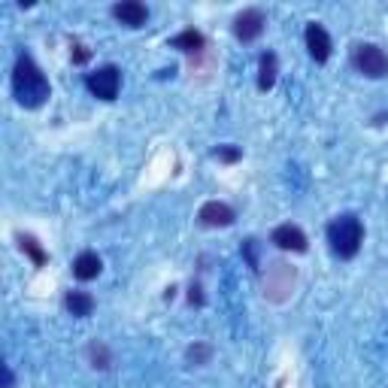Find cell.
<instances>
[{
	"label": "cell",
	"mask_w": 388,
	"mask_h": 388,
	"mask_svg": "<svg viewBox=\"0 0 388 388\" xmlns=\"http://www.w3.org/2000/svg\"><path fill=\"white\" fill-rule=\"evenodd\" d=\"M88 355H91V361H95V367H109V352L104 343H91Z\"/></svg>",
	"instance_id": "cell-15"
},
{
	"label": "cell",
	"mask_w": 388,
	"mask_h": 388,
	"mask_svg": "<svg viewBox=\"0 0 388 388\" xmlns=\"http://www.w3.org/2000/svg\"><path fill=\"white\" fill-rule=\"evenodd\" d=\"M352 61H355V67H358L364 76H370V79H382V76H388V55H385L376 43H361V46H355Z\"/></svg>",
	"instance_id": "cell-3"
},
{
	"label": "cell",
	"mask_w": 388,
	"mask_h": 388,
	"mask_svg": "<svg viewBox=\"0 0 388 388\" xmlns=\"http://www.w3.org/2000/svg\"><path fill=\"white\" fill-rule=\"evenodd\" d=\"M188 301H191V303H203V298H200V289H198V285H191V294H188Z\"/></svg>",
	"instance_id": "cell-18"
},
{
	"label": "cell",
	"mask_w": 388,
	"mask_h": 388,
	"mask_svg": "<svg viewBox=\"0 0 388 388\" xmlns=\"http://www.w3.org/2000/svg\"><path fill=\"white\" fill-rule=\"evenodd\" d=\"M264 30V13L261 9H243V13L234 18V34H237V40H243V43H252V40H258Z\"/></svg>",
	"instance_id": "cell-5"
},
{
	"label": "cell",
	"mask_w": 388,
	"mask_h": 388,
	"mask_svg": "<svg viewBox=\"0 0 388 388\" xmlns=\"http://www.w3.org/2000/svg\"><path fill=\"white\" fill-rule=\"evenodd\" d=\"M4 385L13 388V373H9V367H4Z\"/></svg>",
	"instance_id": "cell-19"
},
{
	"label": "cell",
	"mask_w": 388,
	"mask_h": 388,
	"mask_svg": "<svg viewBox=\"0 0 388 388\" xmlns=\"http://www.w3.org/2000/svg\"><path fill=\"white\" fill-rule=\"evenodd\" d=\"M203 43H207V40H203V34H200V30H194V28H186L182 34H176V37L170 40L173 49H182V52H188V55L191 52H200Z\"/></svg>",
	"instance_id": "cell-12"
},
{
	"label": "cell",
	"mask_w": 388,
	"mask_h": 388,
	"mask_svg": "<svg viewBox=\"0 0 388 388\" xmlns=\"http://www.w3.org/2000/svg\"><path fill=\"white\" fill-rule=\"evenodd\" d=\"M216 158H219V161H237V158H240V149H234V146H219V149H216Z\"/></svg>",
	"instance_id": "cell-17"
},
{
	"label": "cell",
	"mask_w": 388,
	"mask_h": 388,
	"mask_svg": "<svg viewBox=\"0 0 388 388\" xmlns=\"http://www.w3.org/2000/svg\"><path fill=\"white\" fill-rule=\"evenodd\" d=\"M112 16H116L121 25H128V28H140V25H146L149 9L143 4H137V0H125V4L112 6Z\"/></svg>",
	"instance_id": "cell-9"
},
{
	"label": "cell",
	"mask_w": 388,
	"mask_h": 388,
	"mask_svg": "<svg viewBox=\"0 0 388 388\" xmlns=\"http://www.w3.org/2000/svg\"><path fill=\"white\" fill-rule=\"evenodd\" d=\"M18 243H22V249L30 255V258H34V264H37V267H43V264H46V252L37 246V240H34V237H22Z\"/></svg>",
	"instance_id": "cell-14"
},
{
	"label": "cell",
	"mask_w": 388,
	"mask_h": 388,
	"mask_svg": "<svg viewBox=\"0 0 388 388\" xmlns=\"http://www.w3.org/2000/svg\"><path fill=\"white\" fill-rule=\"evenodd\" d=\"M64 303H67V310L73 313L76 319H85V315L95 313V298H91V294H85V291H70Z\"/></svg>",
	"instance_id": "cell-13"
},
{
	"label": "cell",
	"mask_w": 388,
	"mask_h": 388,
	"mask_svg": "<svg viewBox=\"0 0 388 388\" xmlns=\"http://www.w3.org/2000/svg\"><path fill=\"white\" fill-rule=\"evenodd\" d=\"M85 85L91 95L100 100H116L119 88H121V73H119V67H100L95 73H88Z\"/></svg>",
	"instance_id": "cell-4"
},
{
	"label": "cell",
	"mask_w": 388,
	"mask_h": 388,
	"mask_svg": "<svg viewBox=\"0 0 388 388\" xmlns=\"http://www.w3.org/2000/svg\"><path fill=\"white\" fill-rule=\"evenodd\" d=\"M277 73H279V61L273 52H264L261 55V64H258V88L261 91H270L277 85Z\"/></svg>",
	"instance_id": "cell-11"
},
{
	"label": "cell",
	"mask_w": 388,
	"mask_h": 388,
	"mask_svg": "<svg viewBox=\"0 0 388 388\" xmlns=\"http://www.w3.org/2000/svg\"><path fill=\"white\" fill-rule=\"evenodd\" d=\"M188 358H191L194 364L207 361V358H210V346H191V349H188Z\"/></svg>",
	"instance_id": "cell-16"
},
{
	"label": "cell",
	"mask_w": 388,
	"mask_h": 388,
	"mask_svg": "<svg viewBox=\"0 0 388 388\" xmlns=\"http://www.w3.org/2000/svg\"><path fill=\"white\" fill-rule=\"evenodd\" d=\"M100 270H104V261H100L97 252H83V255H79V258L73 261V277L83 279V282L97 279Z\"/></svg>",
	"instance_id": "cell-10"
},
{
	"label": "cell",
	"mask_w": 388,
	"mask_h": 388,
	"mask_svg": "<svg viewBox=\"0 0 388 388\" xmlns=\"http://www.w3.org/2000/svg\"><path fill=\"white\" fill-rule=\"evenodd\" d=\"M306 49H310V58L319 61V64H325V61L331 58V37L328 30H325L319 22H310L306 25Z\"/></svg>",
	"instance_id": "cell-6"
},
{
	"label": "cell",
	"mask_w": 388,
	"mask_h": 388,
	"mask_svg": "<svg viewBox=\"0 0 388 388\" xmlns=\"http://www.w3.org/2000/svg\"><path fill=\"white\" fill-rule=\"evenodd\" d=\"M328 243L337 258L349 261L358 255L361 243H364V224L358 216H352V212H346V216H337L331 224H328Z\"/></svg>",
	"instance_id": "cell-2"
},
{
	"label": "cell",
	"mask_w": 388,
	"mask_h": 388,
	"mask_svg": "<svg viewBox=\"0 0 388 388\" xmlns=\"http://www.w3.org/2000/svg\"><path fill=\"white\" fill-rule=\"evenodd\" d=\"M13 91H16L18 104L28 107V109H37L49 100V79L43 76V70L34 64L30 55H18V61H16Z\"/></svg>",
	"instance_id": "cell-1"
},
{
	"label": "cell",
	"mask_w": 388,
	"mask_h": 388,
	"mask_svg": "<svg viewBox=\"0 0 388 388\" xmlns=\"http://www.w3.org/2000/svg\"><path fill=\"white\" fill-rule=\"evenodd\" d=\"M198 219H200V224H207V228H228V224L234 222V210L222 200H210V203H203L200 207Z\"/></svg>",
	"instance_id": "cell-8"
},
{
	"label": "cell",
	"mask_w": 388,
	"mask_h": 388,
	"mask_svg": "<svg viewBox=\"0 0 388 388\" xmlns=\"http://www.w3.org/2000/svg\"><path fill=\"white\" fill-rule=\"evenodd\" d=\"M270 240L285 252H306V234L298 224H279V228H273Z\"/></svg>",
	"instance_id": "cell-7"
}]
</instances>
